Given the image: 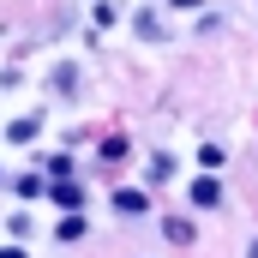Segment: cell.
Wrapping results in <instances>:
<instances>
[{
    "label": "cell",
    "mask_w": 258,
    "mask_h": 258,
    "mask_svg": "<svg viewBox=\"0 0 258 258\" xmlns=\"http://www.w3.org/2000/svg\"><path fill=\"white\" fill-rule=\"evenodd\" d=\"M48 198H54L60 210H78V204H84V192H78L72 180H54V186H48Z\"/></svg>",
    "instance_id": "1"
},
{
    "label": "cell",
    "mask_w": 258,
    "mask_h": 258,
    "mask_svg": "<svg viewBox=\"0 0 258 258\" xmlns=\"http://www.w3.org/2000/svg\"><path fill=\"white\" fill-rule=\"evenodd\" d=\"M114 210H120V216H138V210H150V204H144V192L120 186V192H114Z\"/></svg>",
    "instance_id": "2"
},
{
    "label": "cell",
    "mask_w": 258,
    "mask_h": 258,
    "mask_svg": "<svg viewBox=\"0 0 258 258\" xmlns=\"http://www.w3.org/2000/svg\"><path fill=\"white\" fill-rule=\"evenodd\" d=\"M162 234H168L174 246H192V222H186V216H168V222H162Z\"/></svg>",
    "instance_id": "3"
},
{
    "label": "cell",
    "mask_w": 258,
    "mask_h": 258,
    "mask_svg": "<svg viewBox=\"0 0 258 258\" xmlns=\"http://www.w3.org/2000/svg\"><path fill=\"white\" fill-rule=\"evenodd\" d=\"M216 198H222V192H216V180H210V174H204V180H192V204H198V210H210Z\"/></svg>",
    "instance_id": "4"
},
{
    "label": "cell",
    "mask_w": 258,
    "mask_h": 258,
    "mask_svg": "<svg viewBox=\"0 0 258 258\" xmlns=\"http://www.w3.org/2000/svg\"><path fill=\"white\" fill-rule=\"evenodd\" d=\"M36 126H42V120H36V114H24V120H12V138H18V144H30Z\"/></svg>",
    "instance_id": "5"
},
{
    "label": "cell",
    "mask_w": 258,
    "mask_h": 258,
    "mask_svg": "<svg viewBox=\"0 0 258 258\" xmlns=\"http://www.w3.org/2000/svg\"><path fill=\"white\" fill-rule=\"evenodd\" d=\"M0 258H24V252H18V246H6V252H0Z\"/></svg>",
    "instance_id": "6"
}]
</instances>
